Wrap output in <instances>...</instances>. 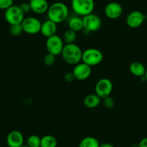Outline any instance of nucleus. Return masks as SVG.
Segmentation results:
<instances>
[{
	"mask_svg": "<svg viewBox=\"0 0 147 147\" xmlns=\"http://www.w3.org/2000/svg\"><path fill=\"white\" fill-rule=\"evenodd\" d=\"M46 13L48 19L58 24L67 20L69 15V9L66 4L57 1L49 5Z\"/></svg>",
	"mask_w": 147,
	"mask_h": 147,
	"instance_id": "nucleus-1",
	"label": "nucleus"
},
{
	"mask_svg": "<svg viewBox=\"0 0 147 147\" xmlns=\"http://www.w3.org/2000/svg\"><path fill=\"white\" fill-rule=\"evenodd\" d=\"M82 53L81 47L75 43L71 44H65L62 50V58L67 64L75 65L82 62Z\"/></svg>",
	"mask_w": 147,
	"mask_h": 147,
	"instance_id": "nucleus-2",
	"label": "nucleus"
},
{
	"mask_svg": "<svg viewBox=\"0 0 147 147\" xmlns=\"http://www.w3.org/2000/svg\"><path fill=\"white\" fill-rule=\"evenodd\" d=\"M71 6L76 15L84 17L93 13L95 9V0H71Z\"/></svg>",
	"mask_w": 147,
	"mask_h": 147,
	"instance_id": "nucleus-3",
	"label": "nucleus"
},
{
	"mask_svg": "<svg viewBox=\"0 0 147 147\" xmlns=\"http://www.w3.org/2000/svg\"><path fill=\"white\" fill-rule=\"evenodd\" d=\"M103 58V53L99 49L88 48L82 53V62L92 67L100 64Z\"/></svg>",
	"mask_w": 147,
	"mask_h": 147,
	"instance_id": "nucleus-4",
	"label": "nucleus"
},
{
	"mask_svg": "<svg viewBox=\"0 0 147 147\" xmlns=\"http://www.w3.org/2000/svg\"><path fill=\"white\" fill-rule=\"evenodd\" d=\"M64 42L60 36L57 34L48 37L46 42V47L48 53L57 56L61 55L63 47H64Z\"/></svg>",
	"mask_w": 147,
	"mask_h": 147,
	"instance_id": "nucleus-5",
	"label": "nucleus"
},
{
	"mask_svg": "<svg viewBox=\"0 0 147 147\" xmlns=\"http://www.w3.org/2000/svg\"><path fill=\"white\" fill-rule=\"evenodd\" d=\"M4 18L6 22L10 25L17 24H21L24 18V14L22 11L19 6L13 4L4 12Z\"/></svg>",
	"mask_w": 147,
	"mask_h": 147,
	"instance_id": "nucleus-6",
	"label": "nucleus"
},
{
	"mask_svg": "<svg viewBox=\"0 0 147 147\" xmlns=\"http://www.w3.org/2000/svg\"><path fill=\"white\" fill-rule=\"evenodd\" d=\"M82 20L84 23V30L88 32L98 31L102 25V21L100 17L94 13L84 16L82 17Z\"/></svg>",
	"mask_w": 147,
	"mask_h": 147,
	"instance_id": "nucleus-7",
	"label": "nucleus"
},
{
	"mask_svg": "<svg viewBox=\"0 0 147 147\" xmlns=\"http://www.w3.org/2000/svg\"><path fill=\"white\" fill-rule=\"evenodd\" d=\"M23 32L28 34H36L40 32L42 22L34 17H24L21 23Z\"/></svg>",
	"mask_w": 147,
	"mask_h": 147,
	"instance_id": "nucleus-8",
	"label": "nucleus"
},
{
	"mask_svg": "<svg viewBox=\"0 0 147 147\" xmlns=\"http://www.w3.org/2000/svg\"><path fill=\"white\" fill-rule=\"evenodd\" d=\"M113 90L112 81L108 78H101L96 83L95 86V92L101 98L110 96Z\"/></svg>",
	"mask_w": 147,
	"mask_h": 147,
	"instance_id": "nucleus-9",
	"label": "nucleus"
},
{
	"mask_svg": "<svg viewBox=\"0 0 147 147\" xmlns=\"http://www.w3.org/2000/svg\"><path fill=\"white\" fill-rule=\"evenodd\" d=\"M72 73L76 80L82 81L89 78V76H91L92 67L83 62H80L78 64L75 65Z\"/></svg>",
	"mask_w": 147,
	"mask_h": 147,
	"instance_id": "nucleus-10",
	"label": "nucleus"
},
{
	"mask_svg": "<svg viewBox=\"0 0 147 147\" xmlns=\"http://www.w3.org/2000/svg\"><path fill=\"white\" fill-rule=\"evenodd\" d=\"M146 15L141 11L135 10L128 14L126 17L127 26L131 29H136L141 27L146 19Z\"/></svg>",
	"mask_w": 147,
	"mask_h": 147,
	"instance_id": "nucleus-11",
	"label": "nucleus"
},
{
	"mask_svg": "<svg viewBox=\"0 0 147 147\" xmlns=\"http://www.w3.org/2000/svg\"><path fill=\"white\" fill-rule=\"evenodd\" d=\"M104 12L108 18L110 20H116L122 15V7L120 3L111 1L105 6Z\"/></svg>",
	"mask_w": 147,
	"mask_h": 147,
	"instance_id": "nucleus-12",
	"label": "nucleus"
},
{
	"mask_svg": "<svg viewBox=\"0 0 147 147\" xmlns=\"http://www.w3.org/2000/svg\"><path fill=\"white\" fill-rule=\"evenodd\" d=\"M7 144L9 147H21L24 144V136L19 131H12L7 137Z\"/></svg>",
	"mask_w": 147,
	"mask_h": 147,
	"instance_id": "nucleus-13",
	"label": "nucleus"
},
{
	"mask_svg": "<svg viewBox=\"0 0 147 147\" xmlns=\"http://www.w3.org/2000/svg\"><path fill=\"white\" fill-rule=\"evenodd\" d=\"M31 11L37 14H43L47 12L49 4L47 0H30L29 1Z\"/></svg>",
	"mask_w": 147,
	"mask_h": 147,
	"instance_id": "nucleus-14",
	"label": "nucleus"
},
{
	"mask_svg": "<svg viewBox=\"0 0 147 147\" xmlns=\"http://www.w3.org/2000/svg\"><path fill=\"white\" fill-rule=\"evenodd\" d=\"M56 32H57V24L52 22L51 20H48L42 23L40 32L45 37L48 38L51 37L56 34Z\"/></svg>",
	"mask_w": 147,
	"mask_h": 147,
	"instance_id": "nucleus-15",
	"label": "nucleus"
},
{
	"mask_svg": "<svg viewBox=\"0 0 147 147\" xmlns=\"http://www.w3.org/2000/svg\"><path fill=\"white\" fill-rule=\"evenodd\" d=\"M68 26H69V29L76 32L82 31L84 30V23L82 17L76 14V16L70 17L68 20Z\"/></svg>",
	"mask_w": 147,
	"mask_h": 147,
	"instance_id": "nucleus-16",
	"label": "nucleus"
},
{
	"mask_svg": "<svg viewBox=\"0 0 147 147\" xmlns=\"http://www.w3.org/2000/svg\"><path fill=\"white\" fill-rule=\"evenodd\" d=\"M129 70L133 76L141 78L145 76L146 69L140 62H133L129 66Z\"/></svg>",
	"mask_w": 147,
	"mask_h": 147,
	"instance_id": "nucleus-17",
	"label": "nucleus"
},
{
	"mask_svg": "<svg viewBox=\"0 0 147 147\" xmlns=\"http://www.w3.org/2000/svg\"><path fill=\"white\" fill-rule=\"evenodd\" d=\"M101 100L102 98L96 93L89 94L87 95L84 99V105L88 109H95L100 104Z\"/></svg>",
	"mask_w": 147,
	"mask_h": 147,
	"instance_id": "nucleus-18",
	"label": "nucleus"
},
{
	"mask_svg": "<svg viewBox=\"0 0 147 147\" xmlns=\"http://www.w3.org/2000/svg\"><path fill=\"white\" fill-rule=\"evenodd\" d=\"M58 141L52 135H46L40 140V147H57Z\"/></svg>",
	"mask_w": 147,
	"mask_h": 147,
	"instance_id": "nucleus-19",
	"label": "nucleus"
},
{
	"mask_svg": "<svg viewBox=\"0 0 147 147\" xmlns=\"http://www.w3.org/2000/svg\"><path fill=\"white\" fill-rule=\"evenodd\" d=\"M100 143L98 139L93 136H86L82 139L79 147H99Z\"/></svg>",
	"mask_w": 147,
	"mask_h": 147,
	"instance_id": "nucleus-20",
	"label": "nucleus"
},
{
	"mask_svg": "<svg viewBox=\"0 0 147 147\" xmlns=\"http://www.w3.org/2000/svg\"><path fill=\"white\" fill-rule=\"evenodd\" d=\"M77 32L73 31V30H66L63 34V40L65 44H71V43H74L75 41L77 38Z\"/></svg>",
	"mask_w": 147,
	"mask_h": 147,
	"instance_id": "nucleus-21",
	"label": "nucleus"
},
{
	"mask_svg": "<svg viewBox=\"0 0 147 147\" xmlns=\"http://www.w3.org/2000/svg\"><path fill=\"white\" fill-rule=\"evenodd\" d=\"M41 138L37 135H30L27 139V144L30 147H40Z\"/></svg>",
	"mask_w": 147,
	"mask_h": 147,
	"instance_id": "nucleus-22",
	"label": "nucleus"
},
{
	"mask_svg": "<svg viewBox=\"0 0 147 147\" xmlns=\"http://www.w3.org/2000/svg\"><path fill=\"white\" fill-rule=\"evenodd\" d=\"M10 32L12 35L13 36H20L23 32L22 27L21 24H12L10 25Z\"/></svg>",
	"mask_w": 147,
	"mask_h": 147,
	"instance_id": "nucleus-23",
	"label": "nucleus"
},
{
	"mask_svg": "<svg viewBox=\"0 0 147 147\" xmlns=\"http://www.w3.org/2000/svg\"><path fill=\"white\" fill-rule=\"evenodd\" d=\"M56 62V56L48 53L43 57V63L46 66H52Z\"/></svg>",
	"mask_w": 147,
	"mask_h": 147,
	"instance_id": "nucleus-24",
	"label": "nucleus"
},
{
	"mask_svg": "<svg viewBox=\"0 0 147 147\" xmlns=\"http://www.w3.org/2000/svg\"><path fill=\"white\" fill-rule=\"evenodd\" d=\"M103 99V105L106 109H111L114 107L115 106V100L112 97H111L110 96H107V97L104 98Z\"/></svg>",
	"mask_w": 147,
	"mask_h": 147,
	"instance_id": "nucleus-25",
	"label": "nucleus"
},
{
	"mask_svg": "<svg viewBox=\"0 0 147 147\" xmlns=\"http://www.w3.org/2000/svg\"><path fill=\"white\" fill-rule=\"evenodd\" d=\"M14 0H0V10H6L13 5Z\"/></svg>",
	"mask_w": 147,
	"mask_h": 147,
	"instance_id": "nucleus-26",
	"label": "nucleus"
},
{
	"mask_svg": "<svg viewBox=\"0 0 147 147\" xmlns=\"http://www.w3.org/2000/svg\"><path fill=\"white\" fill-rule=\"evenodd\" d=\"M19 7L20 8V9L22 10L23 13L24 14L26 13H28L31 11V8H30V3L29 2H22L19 5Z\"/></svg>",
	"mask_w": 147,
	"mask_h": 147,
	"instance_id": "nucleus-27",
	"label": "nucleus"
},
{
	"mask_svg": "<svg viewBox=\"0 0 147 147\" xmlns=\"http://www.w3.org/2000/svg\"><path fill=\"white\" fill-rule=\"evenodd\" d=\"M63 79L67 83H71L74 80H76L72 72H68V73H66L64 75V76H63Z\"/></svg>",
	"mask_w": 147,
	"mask_h": 147,
	"instance_id": "nucleus-28",
	"label": "nucleus"
},
{
	"mask_svg": "<svg viewBox=\"0 0 147 147\" xmlns=\"http://www.w3.org/2000/svg\"><path fill=\"white\" fill-rule=\"evenodd\" d=\"M138 147H147V137L144 138L140 141Z\"/></svg>",
	"mask_w": 147,
	"mask_h": 147,
	"instance_id": "nucleus-29",
	"label": "nucleus"
},
{
	"mask_svg": "<svg viewBox=\"0 0 147 147\" xmlns=\"http://www.w3.org/2000/svg\"><path fill=\"white\" fill-rule=\"evenodd\" d=\"M99 147H115V146H114L112 144H111L107 143V142H105V143L100 144V145H99Z\"/></svg>",
	"mask_w": 147,
	"mask_h": 147,
	"instance_id": "nucleus-30",
	"label": "nucleus"
},
{
	"mask_svg": "<svg viewBox=\"0 0 147 147\" xmlns=\"http://www.w3.org/2000/svg\"><path fill=\"white\" fill-rule=\"evenodd\" d=\"M144 77H145L146 80H147V70H146V73H145V76H144Z\"/></svg>",
	"mask_w": 147,
	"mask_h": 147,
	"instance_id": "nucleus-31",
	"label": "nucleus"
},
{
	"mask_svg": "<svg viewBox=\"0 0 147 147\" xmlns=\"http://www.w3.org/2000/svg\"><path fill=\"white\" fill-rule=\"evenodd\" d=\"M21 147H30V146H28V145H27V144H23V145H22V146Z\"/></svg>",
	"mask_w": 147,
	"mask_h": 147,
	"instance_id": "nucleus-32",
	"label": "nucleus"
},
{
	"mask_svg": "<svg viewBox=\"0 0 147 147\" xmlns=\"http://www.w3.org/2000/svg\"><path fill=\"white\" fill-rule=\"evenodd\" d=\"M0 147H3V146H0Z\"/></svg>",
	"mask_w": 147,
	"mask_h": 147,
	"instance_id": "nucleus-33",
	"label": "nucleus"
}]
</instances>
